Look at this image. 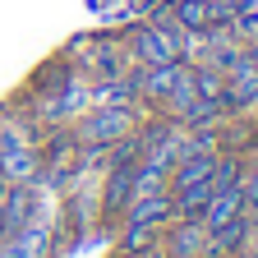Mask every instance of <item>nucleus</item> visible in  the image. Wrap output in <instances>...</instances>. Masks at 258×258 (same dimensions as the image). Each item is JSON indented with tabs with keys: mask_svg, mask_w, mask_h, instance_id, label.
<instances>
[{
	"mask_svg": "<svg viewBox=\"0 0 258 258\" xmlns=\"http://www.w3.org/2000/svg\"><path fill=\"white\" fill-rule=\"evenodd\" d=\"M189 32L184 28H175L171 19H148V23H139L134 32L124 37V51H129V60L139 64V70H148V64H171V60H184L189 55Z\"/></svg>",
	"mask_w": 258,
	"mask_h": 258,
	"instance_id": "f257e3e1",
	"label": "nucleus"
},
{
	"mask_svg": "<svg viewBox=\"0 0 258 258\" xmlns=\"http://www.w3.org/2000/svg\"><path fill=\"white\" fill-rule=\"evenodd\" d=\"M134 129H139V111H134V106H102V102H97V106L79 120L74 143H83V148H111V143H120L124 134H134Z\"/></svg>",
	"mask_w": 258,
	"mask_h": 258,
	"instance_id": "f03ea898",
	"label": "nucleus"
},
{
	"mask_svg": "<svg viewBox=\"0 0 258 258\" xmlns=\"http://www.w3.org/2000/svg\"><path fill=\"white\" fill-rule=\"evenodd\" d=\"M70 55L79 60V70H83V74H92L97 83L124 74V60H129V51H124L120 42H111V37H83V42H74V46H70Z\"/></svg>",
	"mask_w": 258,
	"mask_h": 258,
	"instance_id": "7ed1b4c3",
	"label": "nucleus"
},
{
	"mask_svg": "<svg viewBox=\"0 0 258 258\" xmlns=\"http://www.w3.org/2000/svg\"><path fill=\"white\" fill-rule=\"evenodd\" d=\"M249 235H253V212H240V217H231L226 226L208 231V253L212 258H240L244 244H249Z\"/></svg>",
	"mask_w": 258,
	"mask_h": 258,
	"instance_id": "20e7f679",
	"label": "nucleus"
},
{
	"mask_svg": "<svg viewBox=\"0 0 258 258\" xmlns=\"http://www.w3.org/2000/svg\"><path fill=\"white\" fill-rule=\"evenodd\" d=\"M184 64L189 60H171V64H148V70H134V88L139 97H148V102H166L175 79L184 74Z\"/></svg>",
	"mask_w": 258,
	"mask_h": 258,
	"instance_id": "39448f33",
	"label": "nucleus"
},
{
	"mask_svg": "<svg viewBox=\"0 0 258 258\" xmlns=\"http://www.w3.org/2000/svg\"><path fill=\"white\" fill-rule=\"evenodd\" d=\"M32 221V184H10L5 199H0V235H19Z\"/></svg>",
	"mask_w": 258,
	"mask_h": 258,
	"instance_id": "423d86ee",
	"label": "nucleus"
},
{
	"mask_svg": "<svg viewBox=\"0 0 258 258\" xmlns=\"http://www.w3.org/2000/svg\"><path fill=\"white\" fill-rule=\"evenodd\" d=\"M175 217V203H171V189H157V194H139L134 203L124 208V221H139V226H161Z\"/></svg>",
	"mask_w": 258,
	"mask_h": 258,
	"instance_id": "0eeeda50",
	"label": "nucleus"
},
{
	"mask_svg": "<svg viewBox=\"0 0 258 258\" xmlns=\"http://www.w3.org/2000/svg\"><path fill=\"white\" fill-rule=\"evenodd\" d=\"M208 253V226L199 217H184V226L171 231V249L166 258H203Z\"/></svg>",
	"mask_w": 258,
	"mask_h": 258,
	"instance_id": "6e6552de",
	"label": "nucleus"
},
{
	"mask_svg": "<svg viewBox=\"0 0 258 258\" xmlns=\"http://www.w3.org/2000/svg\"><path fill=\"white\" fill-rule=\"evenodd\" d=\"M240 212H249V208H244V194H240V184H235V189H217L212 199H208V208H203L199 221L208 226V231H217V226H226V221L240 217Z\"/></svg>",
	"mask_w": 258,
	"mask_h": 258,
	"instance_id": "1a4fd4ad",
	"label": "nucleus"
},
{
	"mask_svg": "<svg viewBox=\"0 0 258 258\" xmlns=\"http://www.w3.org/2000/svg\"><path fill=\"white\" fill-rule=\"evenodd\" d=\"M102 203H106V212H111V217H115V212H124L129 203H134V166H111L106 189H102Z\"/></svg>",
	"mask_w": 258,
	"mask_h": 258,
	"instance_id": "9d476101",
	"label": "nucleus"
},
{
	"mask_svg": "<svg viewBox=\"0 0 258 258\" xmlns=\"http://www.w3.org/2000/svg\"><path fill=\"white\" fill-rule=\"evenodd\" d=\"M212 180H199V184H184V189H171V203H175V217H203L208 199H212Z\"/></svg>",
	"mask_w": 258,
	"mask_h": 258,
	"instance_id": "9b49d317",
	"label": "nucleus"
},
{
	"mask_svg": "<svg viewBox=\"0 0 258 258\" xmlns=\"http://www.w3.org/2000/svg\"><path fill=\"white\" fill-rule=\"evenodd\" d=\"M157 244V226H139V221H129V231H124V253H134V249H152Z\"/></svg>",
	"mask_w": 258,
	"mask_h": 258,
	"instance_id": "f8f14e48",
	"label": "nucleus"
},
{
	"mask_svg": "<svg viewBox=\"0 0 258 258\" xmlns=\"http://www.w3.org/2000/svg\"><path fill=\"white\" fill-rule=\"evenodd\" d=\"M240 194H244V208L258 212V161H253V166H244V175H240Z\"/></svg>",
	"mask_w": 258,
	"mask_h": 258,
	"instance_id": "ddd939ff",
	"label": "nucleus"
},
{
	"mask_svg": "<svg viewBox=\"0 0 258 258\" xmlns=\"http://www.w3.org/2000/svg\"><path fill=\"white\" fill-rule=\"evenodd\" d=\"M124 258H166V253H161V249L152 244V249H134V253H124Z\"/></svg>",
	"mask_w": 258,
	"mask_h": 258,
	"instance_id": "4468645a",
	"label": "nucleus"
},
{
	"mask_svg": "<svg viewBox=\"0 0 258 258\" xmlns=\"http://www.w3.org/2000/svg\"><path fill=\"white\" fill-rule=\"evenodd\" d=\"M244 60L253 64V70H258V37H253V42H244Z\"/></svg>",
	"mask_w": 258,
	"mask_h": 258,
	"instance_id": "2eb2a0df",
	"label": "nucleus"
},
{
	"mask_svg": "<svg viewBox=\"0 0 258 258\" xmlns=\"http://www.w3.org/2000/svg\"><path fill=\"white\" fill-rule=\"evenodd\" d=\"M5 189H10V184H5V175H0V199H5Z\"/></svg>",
	"mask_w": 258,
	"mask_h": 258,
	"instance_id": "dca6fc26",
	"label": "nucleus"
}]
</instances>
